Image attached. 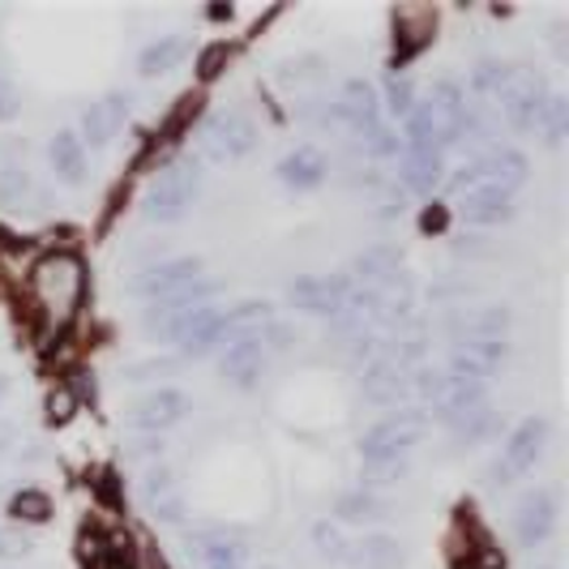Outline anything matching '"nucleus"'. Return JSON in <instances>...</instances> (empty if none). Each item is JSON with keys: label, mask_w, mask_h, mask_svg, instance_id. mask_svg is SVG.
Masks as SVG:
<instances>
[{"label": "nucleus", "mask_w": 569, "mask_h": 569, "mask_svg": "<svg viewBox=\"0 0 569 569\" xmlns=\"http://www.w3.org/2000/svg\"><path fill=\"white\" fill-rule=\"evenodd\" d=\"M407 124V138L402 150H446V146L462 142L467 124H471V103H467V90L455 78H441L432 82L425 99H416L411 116L402 120Z\"/></svg>", "instance_id": "nucleus-1"}, {"label": "nucleus", "mask_w": 569, "mask_h": 569, "mask_svg": "<svg viewBox=\"0 0 569 569\" xmlns=\"http://www.w3.org/2000/svg\"><path fill=\"white\" fill-rule=\"evenodd\" d=\"M425 428H428V416L416 411V407L386 416L381 425H372L369 432L360 437V462H365L369 471H377V476H395V471H402L407 455L420 446Z\"/></svg>", "instance_id": "nucleus-2"}, {"label": "nucleus", "mask_w": 569, "mask_h": 569, "mask_svg": "<svg viewBox=\"0 0 569 569\" xmlns=\"http://www.w3.org/2000/svg\"><path fill=\"white\" fill-rule=\"evenodd\" d=\"M527 154L513 146H492L485 154L467 159L462 168L450 176V193H471V189H501V193H518L527 184Z\"/></svg>", "instance_id": "nucleus-3"}, {"label": "nucleus", "mask_w": 569, "mask_h": 569, "mask_svg": "<svg viewBox=\"0 0 569 569\" xmlns=\"http://www.w3.org/2000/svg\"><path fill=\"white\" fill-rule=\"evenodd\" d=\"M201 184H206L201 163H176V168L159 171L142 198V219L146 223H176V219H184L189 206L198 201Z\"/></svg>", "instance_id": "nucleus-4"}, {"label": "nucleus", "mask_w": 569, "mask_h": 569, "mask_svg": "<svg viewBox=\"0 0 569 569\" xmlns=\"http://www.w3.org/2000/svg\"><path fill=\"white\" fill-rule=\"evenodd\" d=\"M257 146V124L244 112H219L201 124L198 133V154L201 163H236L244 154H253Z\"/></svg>", "instance_id": "nucleus-5"}, {"label": "nucleus", "mask_w": 569, "mask_h": 569, "mask_svg": "<svg viewBox=\"0 0 569 569\" xmlns=\"http://www.w3.org/2000/svg\"><path fill=\"white\" fill-rule=\"evenodd\" d=\"M548 437H552V425H548L543 416H527L522 425H513V432L506 437V446H501V455L492 462V485H513V480H522V476L543 458Z\"/></svg>", "instance_id": "nucleus-6"}, {"label": "nucleus", "mask_w": 569, "mask_h": 569, "mask_svg": "<svg viewBox=\"0 0 569 569\" xmlns=\"http://www.w3.org/2000/svg\"><path fill=\"white\" fill-rule=\"evenodd\" d=\"M214 296H219V283L201 274L193 287H184V291H176V296H168V300H159V305L146 313V335H150V339L176 342L180 339V330H184L206 305H214Z\"/></svg>", "instance_id": "nucleus-7"}, {"label": "nucleus", "mask_w": 569, "mask_h": 569, "mask_svg": "<svg viewBox=\"0 0 569 569\" xmlns=\"http://www.w3.org/2000/svg\"><path fill=\"white\" fill-rule=\"evenodd\" d=\"M548 94H552V86H548L543 73H536V69H518V64H513L510 82H506V90L497 94V108H501V116H506L510 129L531 133V129H536V116H540Z\"/></svg>", "instance_id": "nucleus-8"}, {"label": "nucleus", "mask_w": 569, "mask_h": 569, "mask_svg": "<svg viewBox=\"0 0 569 569\" xmlns=\"http://www.w3.org/2000/svg\"><path fill=\"white\" fill-rule=\"evenodd\" d=\"M34 296L43 300L48 313H69L82 296V266L78 257L52 253L34 266Z\"/></svg>", "instance_id": "nucleus-9"}, {"label": "nucleus", "mask_w": 569, "mask_h": 569, "mask_svg": "<svg viewBox=\"0 0 569 569\" xmlns=\"http://www.w3.org/2000/svg\"><path fill=\"white\" fill-rule=\"evenodd\" d=\"M184 557L193 569H244L249 566V548L240 540V531L231 527H198L184 536Z\"/></svg>", "instance_id": "nucleus-10"}, {"label": "nucleus", "mask_w": 569, "mask_h": 569, "mask_svg": "<svg viewBox=\"0 0 569 569\" xmlns=\"http://www.w3.org/2000/svg\"><path fill=\"white\" fill-rule=\"evenodd\" d=\"M557 522H561V497H557V488H531L513 506V540L522 543V548H540V543L552 540Z\"/></svg>", "instance_id": "nucleus-11"}, {"label": "nucleus", "mask_w": 569, "mask_h": 569, "mask_svg": "<svg viewBox=\"0 0 569 569\" xmlns=\"http://www.w3.org/2000/svg\"><path fill=\"white\" fill-rule=\"evenodd\" d=\"M330 116H335V129H347L356 138L372 133L381 124V94H377V86L365 82V78L342 82L339 94L330 99Z\"/></svg>", "instance_id": "nucleus-12"}, {"label": "nucleus", "mask_w": 569, "mask_h": 569, "mask_svg": "<svg viewBox=\"0 0 569 569\" xmlns=\"http://www.w3.org/2000/svg\"><path fill=\"white\" fill-rule=\"evenodd\" d=\"M138 497H142L146 513H150L154 522H168V527L184 522V513H189L180 476L171 471L168 462H150V467H146L142 480H138Z\"/></svg>", "instance_id": "nucleus-13"}, {"label": "nucleus", "mask_w": 569, "mask_h": 569, "mask_svg": "<svg viewBox=\"0 0 569 569\" xmlns=\"http://www.w3.org/2000/svg\"><path fill=\"white\" fill-rule=\"evenodd\" d=\"M193 411V402L184 390H176V386H159V390H150L142 399L133 402V411H129V425L138 428V432H150V437H159V432H168V428L184 425V416Z\"/></svg>", "instance_id": "nucleus-14"}, {"label": "nucleus", "mask_w": 569, "mask_h": 569, "mask_svg": "<svg viewBox=\"0 0 569 569\" xmlns=\"http://www.w3.org/2000/svg\"><path fill=\"white\" fill-rule=\"evenodd\" d=\"M351 279L347 274H309V279H300V283H291L287 291V300L300 309V313L309 317H339V309L347 305V296H351Z\"/></svg>", "instance_id": "nucleus-15"}, {"label": "nucleus", "mask_w": 569, "mask_h": 569, "mask_svg": "<svg viewBox=\"0 0 569 569\" xmlns=\"http://www.w3.org/2000/svg\"><path fill=\"white\" fill-rule=\"evenodd\" d=\"M133 112V94L129 90H112V94H103L99 103H90L82 112V138L78 142H90V150H103V146H112V138L120 133V124L129 120Z\"/></svg>", "instance_id": "nucleus-16"}, {"label": "nucleus", "mask_w": 569, "mask_h": 569, "mask_svg": "<svg viewBox=\"0 0 569 569\" xmlns=\"http://www.w3.org/2000/svg\"><path fill=\"white\" fill-rule=\"evenodd\" d=\"M201 257H168V261H159V266H150L142 279H138V296L150 300V305H159V300H168L176 291H184V287H193L201 279Z\"/></svg>", "instance_id": "nucleus-17"}, {"label": "nucleus", "mask_w": 569, "mask_h": 569, "mask_svg": "<svg viewBox=\"0 0 569 569\" xmlns=\"http://www.w3.org/2000/svg\"><path fill=\"white\" fill-rule=\"evenodd\" d=\"M266 342H261V330L257 335H240V339H231L219 347V372L228 377L231 386H240V390H249L261 369H266Z\"/></svg>", "instance_id": "nucleus-18"}, {"label": "nucleus", "mask_w": 569, "mask_h": 569, "mask_svg": "<svg viewBox=\"0 0 569 569\" xmlns=\"http://www.w3.org/2000/svg\"><path fill=\"white\" fill-rule=\"evenodd\" d=\"M360 395L377 407H399L411 395V369H402L395 360H372L360 377Z\"/></svg>", "instance_id": "nucleus-19"}, {"label": "nucleus", "mask_w": 569, "mask_h": 569, "mask_svg": "<svg viewBox=\"0 0 569 569\" xmlns=\"http://www.w3.org/2000/svg\"><path fill=\"white\" fill-rule=\"evenodd\" d=\"M274 171H279V180H283L287 189L305 193V189H317L330 176V159L317 146H296V150H287L283 159H279Z\"/></svg>", "instance_id": "nucleus-20"}, {"label": "nucleus", "mask_w": 569, "mask_h": 569, "mask_svg": "<svg viewBox=\"0 0 569 569\" xmlns=\"http://www.w3.org/2000/svg\"><path fill=\"white\" fill-rule=\"evenodd\" d=\"M441 171H446V159L437 150H402L399 154V184L416 198H428L441 184Z\"/></svg>", "instance_id": "nucleus-21"}, {"label": "nucleus", "mask_w": 569, "mask_h": 569, "mask_svg": "<svg viewBox=\"0 0 569 569\" xmlns=\"http://www.w3.org/2000/svg\"><path fill=\"white\" fill-rule=\"evenodd\" d=\"M458 210L471 228H497L513 219V193H501V189H471L458 198Z\"/></svg>", "instance_id": "nucleus-22"}, {"label": "nucleus", "mask_w": 569, "mask_h": 569, "mask_svg": "<svg viewBox=\"0 0 569 569\" xmlns=\"http://www.w3.org/2000/svg\"><path fill=\"white\" fill-rule=\"evenodd\" d=\"M351 283L360 287H386L402 279V253L399 249H390V244H377V249H365V253L356 257V266H351V274H347Z\"/></svg>", "instance_id": "nucleus-23"}, {"label": "nucleus", "mask_w": 569, "mask_h": 569, "mask_svg": "<svg viewBox=\"0 0 569 569\" xmlns=\"http://www.w3.org/2000/svg\"><path fill=\"white\" fill-rule=\"evenodd\" d=\"M342 561L351 569H399L402 552L395 536L372 531V536H360L356 543H347V557H342Z\"/></svg>", "instance_id": "nucleus-24"}, {"label": "nucleus", "mask_w": 569, "mask_h": 569, "mask_svg": "<svg viewBox=\"0 0 569 569\" xmlns=\"http://www.w3.org/2000/svg\"><path fill=\"white\" fill-rule=\"evenodd\" d=\"M189 57V39L184 34H159L154 43H146L138 57V73L142 78H168L171 69H180Z\"/></svg>", "instance_id": "nucleus-25"}, {"label": "nucleus", "mask_w": 569, "mask_h": 569, "mask_svg": "<svg viewBox=\"0 0 569 569\" xmlns=\"http://www.w3.org/2000/svg\"><path fill=\"white\" fill-rule=\"evenodd\" d=\"M48 163H52L60 184H82L86 180V146L78 142V133L60 129L57 138L48 142Z\"/></svg>", "instance_id": "nucleus-26"}, {"label": "nucleus", "mask_w": 569, "mask_h": 569, "mask_svg": "<svg viewBox=\"0 0 569 569\" xmlns=\"http://www.w3.org/2000/svg\"><path fill=\"white\" fill-rule=\"evenodd\" d=\"M510 330V309L506 305H480L471 313L455 321V342L458 339H506Z\"/></svg>", "instance_id": "nucleus-27"}, {"label": "nucleus", "mask_w": 569, "mask_h": 569, "mask_svg": "<svg viewBox=\"0 0 569 569\" xmlns=\"http://www.w3.org/2000/svg\"><path fill=\"white\" fill-rule=\"evenodd\" d=\"M492 420H497V411H492V399L476 402V407H467L462 416L450 420V437H455V446H476V441H485L488 432H492Z\"/></svg>", "instance_id": "nucleus-28"}, {"label": "nucleus", "mask_w": 569, "mask_h": 569, "mask_svg": "<svg viewBox=\"0 0 569 569\" xmlns=\"http://www.w3.org/2000/svg\"><path fill=\"white\" fill-rule=\"evenodd\" d=\"M531 133H540L543 146H561L569 133V99L561 90H552L548 99H543L540 116H536V129Z\"/></svg>", "instance_id": "nucleus-29"}, {"label": "nucleus", "mask_w": 569, "mask_h": 569, "mask_svg": "<svg viewBox=\"0 0 569 569\" xmlns=\"http://www.w3.org/2000/svg\"><path fill=\"white\" fill-rule=\"evenodd\" d=\"M335 513H339L342 522H351V527H365V522H377V518H386V501H381L377 492L351 488V492H342L339 501H335Z\"/></svg>", "instance_id": "nucleus-30"}, {"label": "nucleus", "mask_w": 569, "mask_h": 569, "mask_svg": "<svg viewBox=\"0 0 569 569\" xmlns=\"http://www.w3.org/2000/svg\"><path fill=\"white\" fill-rule=\"evenodd\" d=\"M317 82H321V60L317 57H296L279 69V86H287V90H305Z\"/></svg>", "instance_id": "nucleus-31"}, {"label": "nucleus", "mask_w": 569, "mask_h": 569, "mask_svg": "<svg viewBox=\"0 0 569 569\" xmlns=\"http://www.w3.org/2000/svg\"><path fill=\"white\" fill-rule=\"evenodd\" d=\"M9 513L27 518V522H48V513H52V501H48L43 492H34V488H22V492L9 501Z\"/></svg>", "instance_id": "nucleus-32"}, {"label": "nucleus", "mask_w": 569, "mask_h": 569, "mask_svg": "<svg viewBox=\"0 0 569 569\" xmlns=\"http://www.w3.org/2000/svg\"><path fill=\"white\" fill-rule=\"evenodd\" d=\"M416 108V86L407 82V78H395L390 90H386V112L395 116V120H407Z\"/></svg>", "instance_id": "nucleus-33"}, {"label": "nucleus", "mask_w": 569, "mask_h": 569, "mask_svg": "<svg viewBox=\"0 0 569 569\" xmlns=\"http://www.w3.org/2000/svg\"><path fill=\"white\" fill-rule=\"evenodd\" d=\"M313 540H317V552H321L326 561H342V557H347V543H342L339 527H330V522H317Z\"/></svg>", "instance_id": "nucleus-34"}, {"label": "nucleus", "mask_w": 569, "mask_h": 569, "mask_svg": "<svg viewBox=\"0 0 569 569\" xmlns=\"http://www.w3.org/2000/svg\"><path fill=\"white\" fill-rule=\"evenodd\" d=\"M30 548V536L27 531H18V527H0V561H22Z\"/></svg>", "instance_id": "nucleus-35"}, {"label": "nucleus", "mask_w": 569, "mask_h": 569, "mask_svg": "<svg viewBox=\"0 0 569 569\" xmlns=\"http://www.w3.org/2000/svg\"><path fill=\"white\" fill-rule=\"evenodd\" d=\"M171 372H176V360H168V356H150V360L129 365V381H159V377H171Z\"/></svg>", "instance_id": "nucleus-36"}, {"label": "nucleus", "mask_w": 569, "mask_h": 569, "mask_svg": "<svg viewBox=\"0 0 569 569\" xmlns=\"http://www.w3.org/2000/svg\"><path fill=\"white\" fill-rule=\"evenodd\" d=\"M223 60H228V48L223 43H214V48H206L198 57V73L210 82V78H219V69H223Z\"/></svg>", "instance_id": "nucleus-37"}, {"label": "nucleus", "mask_w": 569, "mask_h": 569, "mask_svg": "<svg viewBox=\"0 0 569 569\" xmlns=\"http://www.w3.org/2000/svg\"><path fill=\"white\" fill-rule=\"evenodd\" d=\"M9 116H18V90L0 73V120H9Z\"/></svg>", "instance_id": "nucleus-38"}, {"label": "nucleus", "mask_w": 569, "mask_h": 569, "mask_svg": "<svg viewBox=\"0 0 569 569\" xmlns=\"http://www.w3.org/2000/svg\"><path fill=\"white\" fill-rule=\"evenodd\" d=\"M52 420H69V395H52Z\"/></svg>", "instance_id": "nucleus-39"}, {"label": "nucleus", "mask_w": 569, "mask_h": 569, "mask_svg": "<svg viewBox=\"0 0 569 569\" xmlns=\"http://www.w3.org/2000/svg\"><path fill=\"white\" fill-rule=\"evenodd\" d=\"M4 395H9V377H0V402H4Z\"/></svg>", "instance_id": "nucleus-40"}, {"label": "nucleus", "mask_w": 569, "mask_h": 569, "mask_svg": "<svg viewBox=\"0 0 569 569\" xmlns=\"http://www.w3.org/2000/svg\"><path fill=\"white\" fill-rule=\"evenodd\" d=\"M536 569H561V566H536Z\"/></svg>", "instance_id": "nucleus-41"}, {"label": "nucleus", "mask_w": 569, "mask_h": 569, "mask_svg": "<svg viewBox=\"0 0 569 569\" xmlns=\"http://www.w3.org/2000/svg\"><path fill=\"white\" fill-rule=\"evenodd\" d=\"M261 569H274V566H261Z\"/></svg>", "instance_id": "nucleus-42"}]
</instances>
